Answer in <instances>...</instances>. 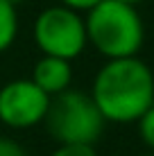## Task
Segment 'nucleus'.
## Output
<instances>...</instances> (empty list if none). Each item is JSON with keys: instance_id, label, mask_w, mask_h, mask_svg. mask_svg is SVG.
<instances>
[{"instance_id": "1", "label": "nucleus", "mask_w": 154, "mask_h": 156, "mask_svg": "<svg viewBox=\"0 0 154 156\" xmlns=\"http://www.w3.org/2000/svg\"><path fill=\"white\" fill-rule=\"evenodd\" d=\"M91 98L107 122H138L154 104V73L141 57L109 59L93 77Z\"/></svg>"}, {"instance_id": "2", "label": "nucleus", "mask_w": 154, "mask_h": 156, "mask_svg": "<svg viewBox=\"0 0 154 156\" xmlns=\"http://www.w3.org/2000/svg\"><path fill=\"white\" fill-rule=\"evenodd\" d=\"M86 41L104 59L138 57L145 43V25L138 9L118 0H102L84 14Z\"/></svg>"}, {"instance_id": "3", "label": "nucleus", "mask_w": 154, "mask_h": 156, "mask_svg": "<svg viewBox=\"0 0 154 156\" xmlns=\"http://www.w3.org/2000/svg\"><path fill=\"white\" fill-rule=\"evenodd\" d=\"M41 125H45L48 133L59 145H68V143L93 145L102 136L107 120L95 106L91 93L68 88L55 98H50L48 113Z\"/></svg>"}, {"instance_id": "4", "label": "nucleus", "mask_w": 154, "mask_h": 156, "mask_svg": "<svg viewBox=\"0 0 154 156\" xmlns=\"http://www.w3.org/2000/svg\"><path fill=\"white\" fill-rule=\"evenodd\" d=\"M34 43L45 57H59L73 61L86 50L84 14L73 12L63 5H52L36 14L32 25Z\"/></svg>"}, {"instance_id": "5", "label": "nucleus", "mask_w": 154, "mask_h": 156, "mask_svg": "<svg viewBox=\"0 0 154 156\" xmlns=\"http://www.w3.org/2000/svg\"><path fill=\"white\" fill-rule=\"evenodd\" d=\"M50 98L32 79H12L0 86V122L9 129H30L43 122Z\"/></svg>"}, {"instance_id": "6", "label": "nucleus", "mask_w": 154, "mask_h": 156, "mask_svg": "<svg viewBox=\"0 0 154 156\" xmlns=\"http://www.w3.org/2000/svg\"><path fill=\"white\" fill-rule=\"evenodd\" d=\"M30 79L43 90L48 98H55V95H59V93L70 88V84H73V61L41 55V59L32 68Z\"/></svg>"}, {"instance_id": "7", "label": "nucleus", "mask_w": 154, "mask_h": 156, "mask_svg": "<svg viewBox=\"0 0 154 156\" xmlns=\"http://www.w3.org/2000/svg\"><path fill=\"white\" fill-rule=\"evenodd\" d=\"M16 36H18V12H16V5L7 2V0H0V55L14 45Z\"/></svg>"}, {"instance_id": "8", "label": "nucleus", "mask_w": 154, "mask_h": 156, "mask_svg": "<svg viewBox=\"0 0 154 156\" xmlns=\"http://www.w3.org/2000/svg\"><path fill=\"white\" fill-rule=\"evenodd\" d=\"M136 125H138V136H141L143 145L147 149H152V154H154V104L138 118Z\"/></svg>"}, {"instance_id": "9", "label": "nucleus", "mask_w": 154, "mask_h": 156, "mask_svg": "<svg viewBox=\"0 0 154 156\" xmlns=\"http://www.w3.org/2000/svg\"><path fill=\"white\" fill-rule=\"evenodd\" d=\"M50 156H98L93 145H79V143H68L59 145Z\"/></svg>"}, {"instance_id": "10", "label": "nucleus", "mask_w": 154, "mask_h": 156, "mask_svg": "<svg viewBox=\"0 0 154 156\" xmlns=\"http://www.w3.org/2000/svg\"><path fill=\"white\" fill-rule=\"evenodd\" d=\"M0 156H27L23 145L9 136H0Z\"/></svg>"}, {"instance_id": "11", "label": "nucleus", "mask_w": 154, "mask_h": 156, "mask_svg": "<svg viewBox=\"0 0 154 156\" xmlns=\"http://www.w3.org/2000/svg\"><path fill=\"white\" fill-rule=\"evenodd\" d=\"M102 0H59V5L73 9V12H79V14H86L88 9H93L95 5H100Z\"/></svg>"}, {"instance_id": "12", "label": "nucleus", "mask_w": 154, "mask_h": 156, "mask_svg": "<svg viewBox=\"0 0 154 156\" xmlns=\"http://www.w3.org/2000/svg\"><path fill=\"white\" fill-rule=\"evenodd\" d=\"M118 2H125V5H131V7H138L141 2H145V0H118Z\"/></svg>"}, {"instance_id": "13", "label": "nucleus", "mask_w": 154, "mask_h": 156, "mask_svg": "<svg viewBox=\"0 0 154 156\" xmlns=\"http://www.w3.org/2000/svg\"><path fill=\"white\" fill-rule=\"evenodd\" d=\"M7 2H12V5H20L23 0H7Z\"/></svg>"}, {"instance_id": "14", "label": "nucleus", "mask_w": 154, "mask_h": 156, "mask_svg": "<svg viewBox=\"0 0 154 156\" xmlns=\"http://www.w3.org/2000/svg\"><path fill=\"white\" fill-rule=\"evenodd\" d=\"M138 156H154V154H152V152H150V154H138Z\"/></svg>"}]
</instances>
